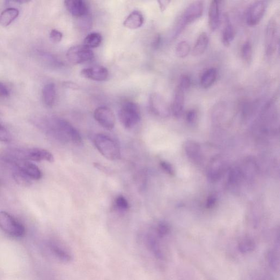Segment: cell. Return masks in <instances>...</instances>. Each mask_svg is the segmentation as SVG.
Returning a JSON list of instances; mask_svg holds the SVG:
<instances>
[{
  "label": "cell",
  "mask_w": 280,
  "mask_h": 280,
  "mask_svg": "<svg viewBox=\"0 0 280 280\" xmlns=\"http://www.w3.org/2000/svg\"><path fill=\"white\" fill-rule=\"evenodd\" d=\"M156 232L159 238H163L170 232V227L165 222H160L157 225Z\"/></svg>",
  "instance_id": "f546056e"
},
{
  "label": "cell",
  "mask_w": 280,
  "mask_h": 280,
  "mask_svg": "<svg viewBox=\"0 0 280 280\" xmlns=\"http://www.w3.org/2000/svg\"><path fill=\"white\" fill-rule=\"evenodd\" d=\"M66 57L71 63L78 65L92 61L94 54L91 49L85 45H78L71 47Z\"/></svg>",
  "instance_id": "ba28073f"
},
{
  "label": "cell",
  "mask_w": 280,
  "mask_h": 280,
  "mask_svg": "<svg viewBox=\"0 0 280 280\" xmlns=\"http://www.w3.org/2000/svg\"><path fill=\"white\" fill-rule=\"evenodd\" d=\"M94 144L103 156L110 160H116L121 158L120 147L116 140L105 134L96 135Z\"/></svg>",
  "instance_id": "3957f363"
},
{
  "label": "cell",
  "mask_w": 280,
  "mask_h": 280,
  "mask_svg": "<svg viewBox=\"0 0 280 280\" xmlns=\"http://www.w3.org/2000/svg\"><path fill=\"white\" fill-rule=\"evenodd\" d=\"M0 229L11 237L17 238L23 237L26 231L23 224L5 211H0Z\"/></svg>",
  "instance_id": "52a82bcc"
},
{
  "label": "cell",
  "mask_w": 280,
  "mask_h": 280,
  "mask_svg": "<svg viewBox=\"0 0 280 280\" xmlns=\"http://www.w3.org/2000/svg\"><path fill=\"white\" fill-rule=\"evenodd\" d=\"M11 140V136L9 131L0 123V142L8 143Z\"/></svg>",
  "instance_id": "d6a6232c"
},
{
  "label": "cell",
  "mask_w": 280,
  "mask_h": 280,
  "mask_svg": "<svg viewBox=\"0 0 280 280\" xmlns=\"http://www.w3.org/2000/svg\"><path fill=\"white\" fill-rule=\"evenodd\" d=\"M10 96V91L4 83L0 82V98H7Z\"/></svg>",
  "instance_id": "d590c367"
},
{
  "label": "cell",
  "mask_w": 280,
  "mask_h": 280,
  "mask_svg": "<svg viewBox=\"0 0 280 280\" xmlns=\"http://www.w3.org/2000/svg\"><path fill=\"white\" fill-rule=\"evenodd\" d=\"M203 2H195L190 4L184 11L176 26L174 35L175 38L180 35L187 26L200 18L203 15Z\"/></svg>",
  "instance_id": "8992f818"
},
{
  "label": "cell",
  "mask_w": 280,
  "mask_h": 280,
  "mask_svg": "<svg viewBox=\"0 0 280 280\" xmlns=\"http://www.w3.org/2000/svg\"><path fill=\"white\" fill-rule=\"evenodd\" d=\"M12 170L13 178L19 185L23 186H28L32 185V180L27 178L26 176L18 171L15 170V169H12Z\"/></svg>",
  "instance_id": "83f0119b"
},
{
  "label": "cell",
  "mask_w": 280,
  "mask_h": 280,
  "mask_svg": "<svg viewBox=\"0 0 280 280\" xmlns=\"http://www.w3.org/2000/svg\"><path fill=\"white\" fill-rule=\"evenodd\" d=\"M255 246L254 241L247 238L240 241L239 244V248L242 253H247L252 251L255 248Z\"/></svg>",
  "instance_id": "f1b7e54d"
},
{
  "label": "cell",
  "mask_w": 280,
  "mask_h": 280,
  "mask_svg": "<svg viewBox=\"0 0 280 280\" xmlns=\"http://www.w3.org/2000/svg\"><path fill=\"white\" fill-rule=\"evenodd\" d=\"M217 77V70L216 68H212L206 70L201 77V86L207 89L214 84Z\"/></svg>",
  "instance_id": "cb8c5ba5"
},
{
  "label": "cell",
  "mask_w": 280,
  "mask_h": 280,
  "mask_svg": "<svg viewBox=\"0 0 280 280\" xmlns=\"http://www.w3.org/2000/svg\"><path fill=\"white\" fill-rule=\"evenodd\" d=\"M48 246L51 253L59 260L64 263H69L72 261L73 255L71 250L62 243L51 241Z\"/></svg>",
  "instance_id": "9a60e30c"
},
{
  "label": "cell",
  "mask_w": 280,
  "mask_h": 280,
  "mask_svg": "<svg viewBox=\"0 0 280 280\" xmlns=\"http://www.w3.org/2000/svg\"><path fill=\"white\" fill-rule=\"evenodd\" d=\"M185 93L179 87H177L172 105V112L176 118H180L183 111L185 106Z\"/></svg>",
  "instance_id": "e0dca14e"
},
{
  "label": "cell",
  "mask_w": 280,
  "mask_h": 280,
  "mask_svg": "<svg viewBox=\"0 0 280 280\" xmlns=\"http://www.w3.org/2000/svg\"><path fill=\"white\" fill-rule=\"evenodd\" d=\"M241 56L244 62L247 63L252 61L253 50L251 43L246 41L241 48Z\"/></svg>",
  "instance_id": "484cf974"
},
{
  "label": "cell",
  "mask_w": 280,
  "mask_h": 280,
  "mask_svg": "<svg viewBox=\"0 0 280 280\" xmlns=\"http://www.w3.org/2000/svg\"><path fill=\"white\" fill-rule=\"evenodd\" d=\"M102 41V38L100 34L92 33L86 36L83 45L90 49L96 48L100 46Z\"/></svg>",
  "instance_id": "d4e9b609"
},
{
  "label": "cell",
  "mask_w": 280,
  "mask_h": 280,
  "mask_svg": "<svg viewBox=\"0 0 280 280\" xmlns=\"http://www.w3.org/2000/svg\"><path fill=\"white\" fill-rule=\"evenodd\" d=\"M278 14H275L268 21L265 33V51L268 56L276 52L279 39V20Z\"/></svg>",
  "instance_id": "277c9868"
},
{
  "label": "cell",
  "mask_w": 280,
  "mask_h": 280,
  "mask_svg": "<svg viewBox=\"0 0 280 280\" xmlns=\"http://www.w3.org/2000/svg\"><path fill=\"white\" fill-rule=\"evenodd\" d=\"M116 205L118 209L121 210H127L129 209V204L126 199L120 195L118 197L116 200Z\"/></svg>",
  "instance_id": "4dcf8cb0"
},
{
  "label": "cell",
  "mask_w": 280,
  "mask_h": 280,
  "mask_svg": "<svg viewBox=\"0 0 280 280\" xmlns=\"http://www.w3.org/2000/svg\"><path fill=\"white\" fill-rule=\"evenodd\" d=\"M64 3L66 9L72 16L76 18L87 16L88 6L83 0H67Z\"/></svg>",
  "instance_id": "5bb4252c"
},
{
  "label": "cell",
  "mask_w": 280,
  "mask_h": 280,
  "mask_svg": "<svg viewBox=\"0 0 280 280\" xmlns=\"http://www.w3.org/2000/svg\"><path fill=\"white\" fill-rule=\"evenodd\" d=\"M235 30L230 19L228 16H225V24L222 33V41L225 46L228 47L235 38Z\"/></svg>",
  "instance_id": "d6986e66"
},
{
  "label": "cell",
  "mask_w": 280,
  "mask_h": 280,
  "mask_svg": "<svg viewBox=\"0 0 280 280\" xmlns=\"http://www.w3.org/2000/svg\"><path fill=\"white\" fill-rule=\"evenodd\" d=\"M19 15V11L16 8L10 7L0 14V25L6 27L10 25Z\"/></svg>",
  "instance_id": "7402d4cb"
},
{
  "label": "cell",
  "mask_w": 280,
  "mask_h": 280,
  "mask_svg": "<svg viewBox=\"0 0 280 280\" xmlns=\"http://www.w3.org/2000/svg\"><path fill=\"white\" fill-rule=\"evenodd\" d=\"M220 2L213 0L211 2L209 9V24L211 30H217L220 22Z\"/></svg>",
  "instance_id": "2e32d148"
},
{
  "label": "cell",
  "mask_w": 280,
  "mask_h": 280,
  "mask_svg": "<svg viewBox=\"0 0 280 280\" xmlns=\"http://www.w3.org/2000/svg\"><path fill=\"white\" fill-rule=\"evenodd\" d=\"M119 119L125 128H133L141 121V112L138 106L130 101H124L119 113Z\"/></svg>",
  "instance_id": "5b68a950"
},
{
  "label": "cell",
  "mask_w": 280,
  "mask_h": 280,
  "mask_svg": "<svg viewBox=\"0 0 280 280\" xmlns=\"http://www.w3.org/2000/svg\"><path fill=\"white\" fill-rule=\"evenodd\" d=\"M160 165L163 170L167 173L173 175L174 174V170L171 164L166 161H161Z\"/></svg>",
  "instance_id": "8d00e7d4"
},
{
  "label": "cell",
  "mask_w": 280,
  "mask_h": 280,
  "mask_svg": "<svg viewBox=\"0 0 280 280\" xmlns=\"http://www.w3.org/2000/svg\"><path fill=\"white\" fill-rule=\"evenodd\" d=\"M43 100L45 104L48 106H53L56 98L55 85L49 83L44 86L42 90Z\"/></svg>",
  "instance_id": "44dd1931"
},
{
  "label": "cell",
  "mask_w": 280,
  "mask_h": 280,
  "mask_svg": "<svg viewBox=\"0 0 280 280\" xmlns=\"http://www.w3.org/2000/svg\"><path fill=\"white\" fill-rule=\"evenodd\" d=\"M190 51V46L186 41H182L178 44L176 47V54L180 58H185Z\"/></svg>",
  "instance_id": "4316f807"
},
{
  "label": "cell",
  "mask_w": 280,
  "mask_h": 280,
  "mask_svg": "<svg viewBox=\"0 0 280 280\" xmlns=\"http://www.w3.org/2000/svg\"><path fill=\"white\" fill-rule=\"evenodd\" d=\"M197 119V113L195 109L189 110L186 115V120L189 124L195 123Z\"/></svg>",
  "instance_id": "e575fe53"
},
{
  "label": "cell",
  "mask_w": 280,
  "mask_h": 280,
  "mask_svg": "<svg viewBox=\"0 0 280 280\" xmlns=\"http://www.w3.org/2000/svg\"><path fill=\"white\" fill-rule=\"evenodd\" d=\"M216 202V198L215 196H211L209 198L207 202L208 208H210L213 207L215 204Z\"/></svg>",
  "instance_id": "f35d334b"
},
{
  "label": "cell",
  "mask_w": 280,
  "mask_h": 280,
  "mask_svg": "<svg viewBox=\"0 0 280 280\" xmlns=\"http://www.w3.org/2000/svg\"><path fill=\"white\" fill-rule=\"evenodd\" d=\"M191 85V80L190 77L187 75H183L180 79V82L178 86L183 91L186 92L189 88Z\"/></svg>",
  "instance_id": "1f68e13d"
},
{
  "label": "cell",
  "mask_w": 280,
  "mask_h": 280,
  "mask_svg": "<svg viewBox=\"0 0 280 280\" xmlns=\"http://www.w3.org/2000/svg\"><path fill=\"white\" fill-rule=\"evenodd\" d=\"M185 150L188 156L196 163H200L202 159L200 146L197 143L189 141L185 146Z\"/></svg>",
  "instance_id": "603a6c76"
},
{
  "label": "cell",
  "mask_w": 280,
  "mask_h": 280,
  "mask_svg": "<svg viewBox=\"0 0 280 280\" xmlns=\"http://www.w3.org/2000/svg\"><path fill=\"white\" fill-rule=\"evenodd\" d=\"M12 169L23 173L32 180H39L42 178V173L38 166L25 160H16L11 162L8 164Z\"/></svg>",
  "instance_id": "9c48e42d"
},
{
  "label": "cell",
  "mask_w": 280,
  "mask_h": 280,
  "mask_svg": "<svg viewBox=\"0 0 280 280\" xmlns=\"http://www.w3.org/2000/svg\"><path fill=\"white\" fill-rule=\"evenodd\" d=\"M45 132L59 142H72L76 145L83 143L77 130L68 121L60 118H48L45 125Z\"/></svg>",
  "instance_id": "6da1fadb"
},
{
  "label": "cell",
  "mask_w": 280,
  "mask_h": 280,
  "mask_svg": "<svg viewBox=\"0 0 280 280\" xmlns=\"http://www.w3.org/2000/svg\"><path fill=\"white\" fill-rule=\"evenodd\" d=\"M144 21L145 19L142 13L138 11H134L125 19L123 25L130 30H135L143 26Z\"/></svg>",
  "instance_id": "ac0fdd59"
},
{
  "label": "cell",
  "mask_w": 280,
  "mask_h": 280,
  "mask_svg": "<svg viewBox=\"0 0 280 280\" xmlns=\"http://www.w3.org/2000/svg\"><path fill=\"white\" fill-rule=\"evenodd\" d=\"M0 160L6 164L16 160L53 162L54 157L48 151L42 149L9 147L0 151Z\"/></svg>",
  "instance_id": "7a4b0ae2"
},
{
  "label": "cell",
  "mask_w": 280,
  "mask_h": 280,
  "mask_svg": "<svg viewBox=\"0 0 280 280\" xmlns=\"http://www.w3.org/2000/svg\"><path fill=\"white\" fill-rule=\"evenodd\" d=\"M151 110L154 114L161 117H167L171 114V108L167 101L158 93H152L150 97Z\"/></svg>",
  "instance_id": "7c38bea8"
},
{
  "label": "cell",
  "mask_w": 280,
  "mask_h": 280,
  "mask_svg": "<svg viewBox=\"0 0 280 280\" xmlns=\"http://www.w3.org/2000/svg\"><path fill=\"white\" fill-rule=\"evenodd\" d=\"M171 3V2L168 1V0H164V1L158 2L159 6V8L162 12H163L166 9L167 7Z\"/></svg>",
  "instance_id": "74e56055"
},
{
  "label": "cell",
  "mask_w": 280,
  "mask_h": 280,
  "mask_svg": "<svg viewBox=\"0 0 280 280\" xmlns=\"http://www.w3.org/2000/svg\"><path fill=\"white\" fill-rule=\"evenodd\" d=\"M266 4L263 1H257L250 5L246 16L247 24L250 26L259 24L266 11Z\"/></svg>",
  "instance_id": "30bf717a"
},
{
  "label": "cell",
  "mask_w": 280,
  "mask_h": 280,
  "mask_svg": "<svg viewBox=\"0 0 280 280\" xmlns=\"http://www.w3.org/2000/svg\"><path fill=\"white\" fill-rule=\"evenodd\" d=\"M94 117L102 127L112 130L116 124V117L113 110L106 106H100L95 109Z\"/></svg>",
  "instance_id": "8fae6325"
},
{
  "label": "cell",
  "mask_w": 280,
  "mask_h": 280,
  "mask_svg": "<svg viewBox=\"0 0 280 280\" xmlns=\"http://www.w3.org/2000/svg\"><path fill=\"white\" fill-rule=\"evenodd\" d=\"M80 75L86 78L102 82L107 79L109 76L108 70L101 66H94L92 67L83 69Z\"/></svg>",
  "instance_id": "4fadbf2b"
},
{
  "label": "cell",
  "mask_w": 280,
  "mask_h": 280,
  "mask_svg": "<svg viewBox=\"0 0 280 280\" xmlns=\"http://www.w3.org/2000/svg\"><path fill=\"white\" fill-rule=\"evenodd\" d=\"M209 42V38L207 33H202L194 44L192 50V55L194 57L202 55L207 49Z\"/></svg>",
  "instance_id": "ffe728a7"
},
{
  "label": "cell",
  "mask_w": 280,
  "mask_h": 280,
  "mask_svg": "<svg viewBox=\"0 0 280 280\" xmlns=\"http://www.w3.org/2000/svg\"><path fill=\"white\" fill-rule=\"evenodd\" d=\"M63 34L57 29H53L50 33V39L54 43L60 42L63 39Z\"/></svg>",
  "instance_id": "836d02e7"
}]
</instances>
